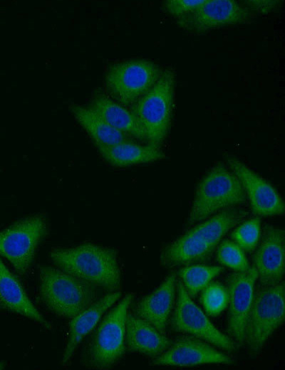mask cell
<instances>
[{
	"label": "cell",
	"mask_w": 285,
	"mask_h": 370,
	"mask_svg": "<svg viewBox=\"0 0 285 370\" xmlns=\"http://www.w3.org/2000/svg\"><path fill=\"white\" fill-rule=\"evenodd\" d=\"M120 297V292H112L93 302L84 310L71 318L63 354V364H67L83 339L94 329L104 313Z\"/></svg>",
	"instance_id": "cell-19"
},
{
	"label": "cell",
	"mask_w": 285,
	"mask_h": 370,
	"mask_svg": "<svg viewBox=\"0 0 285 370\" xmlns=\"http://www.w3.org/2000/svg\"><path fill=\"white\" fill-rule=\"evenodd\" d=\"M176 74L168 66L155 85L128 108L145 133L146 143L159 147L170 130L173 115Z\"/></svg>",
	"instance_id": "cell-3"
},
{
	"label": "cell",
	"mask_w": 285,
	"mask_h": 370,
	"mask_svg": "<svg viewBox=\"0 0 285 370\" xmlns=\"http://www.w3.org/2000/svg\"><path fill=\"white\" fill-rule=\"evenodd\" d=\"M216 258L219 264L234 271H244L250 268L245 252L228 239L221 241L217 246Z\"/></svg>",
	"instance_id": "cell-25"
},
{
	"label": "cell",
	"mask_w": 285,
	"mask_h": 370,
	"mask_svg": "<svg viewBox=\"0 0 285 370\" xmlns=\"http://www.w3.org/2000/svg\"><path fill=\"white\" fill-rule=\"evenodd\" d=\"M163 68L158 63L145 58L111 63L104 72V92L115 102L129 107L155 85Z\"/></svg>",
	"instance_id": "cell-6"
},
{
	"label": "cell",
	"mask_w": 285,
	"mask_h": 370,
	"mask_svg": "<svg viewBox=\"0 0 285 370\" xmlns=\"http://www.w3.org/2000/svg\"><path fill=\"white\" fill-rule=\"evenodd\" d=\"M241 1L206 0L197 10L176 19L180 28L192 34L249 23L256 18Z\"/></svg>",
	"instance_id": "cell-11"
},
{
	"label": "cell",
	"mask_w": 285,
	"mask_h": 370,
	"mask_svg": "<svg viewBox=\"0 0 285 370\" xmlns=\"http://www.w3.org/2000/svg\"><path fill=\"white\" fill-rule=\"evenodd\" d=\"M50 257L56 267L93 286L118 291L121 275L117 251L91 243L67 248H54Z\"/></svg>",
	"instance_id": "cell-2"
},
{
	"label": "cell",
	"mask_w": 285,
	"mask_h": 370,
	"mask_svg": "<svg viewBox=\"0 0 285 370\" xmlns=\"http://www.w3.org/2000/svg\"><path fill=\"white\" fill-rule=\"evenodd\" d=\"M223 270L222 266L196 263L182 267L178 275L185 291L193 298Z\"/></svg>",
	"instance_id": "cell-23"
},
{
	"label": "cell",
	"mask_w": 285,
	"mask_h": 370,
	"mask_svg": "<svg viewBox=\"0 0 285 370\" xmlns=\"http://www.w3.org/2000/svg\"><path fill=\"white\" fill-rule=\"evenodd\" d=\"M177 281L176 274L170 273L157 288L142 297L137 305L136 314L162 334H165L175 305Z\"/></svg>",
	"instance_id": "cell-16"
},
{
	"label": "cell",
	"mask_w": 285,
	"mask_h": 370,
	"mask_svg": "<svg viewBox=\"0 0 285 370\" xmlns=\"http://www.w3.org/2000/svg\"><path fill=\"white\" fill-rule=\"evenodd\" d=\"M226 165L239 179L254 214L268 217L284 213L281 196L266 179L235 157H227Z\"/></svg>",
	"instance_id": "cell-13"
},
{
	"label": "cell",
	"mask_w": 285,
	"mask_h": 370,
	"mask_svg": "<svg viewBox=\"0 0 285 370\" xmlns=\"http://www.w3.org/2000/svg\"><path fill=\"white\" fill-rule=\"evenodd\" d=\"M170 340L152 324L137 314L128 313L125 322V347L132 352L155 358L170 345Z\"/></svg>",
	"instance_id": "cell-18"
},
{
	"label": "cell",
	"mask_w": 285,
	"mask_h": 370,
	"mask_svg": "<svg viewBox=\"0 0 285 370\" xmlns=\"http://www.w3.org/2000/svg\"><path fill=\"white\" fill-rule=\"evenodd\" d=\"M200 300L209 315H219L227 306V287L219 282H210L202 290Z\"/></svg>",
	"instance_id": "cell-26"
},
{
	"label": "cell",
	"mask_w": 285,
	"mask_h": 370,
	"mask_svg": "<svg viewBox=\"0 0 285 370\" xmlns=\"http://www.w3.org/2000/svg\"><path fill=\"white\" fill-rule=\"evenodd\" d=\"M47 231V220L42 214L27 216L14 222L0 231V255L6 258L19 275H25Z\"/></svg>",
	"instance_id": "cell-9"
},
{
	"label": "cell",
	"mask_w": 285,
	"mask_h": 370,
	"mask_svg": "<svg viewBox=\"0 0 285 370\" xmlns=\"http://www.w3.org/2000/svg\"><path fill=\"white\" fill-rule=\"evenodd\" d=\"M0 306L7 311L29 318L46 328H51V324L30 300L19 280L1 258Z\"/></svg>",
	"instance_id": "cell-21"
},
{
	"label": "cell",
	"mask_w": 285,
	"mask_h": 370,
	"mask_svg": "<svg viewBox=\"0 0 285 370\" xmlns=\"http://www.w3.org/2000/svg\"><path fill=\"white\" fill-rule=\"evenodd\" d=\"M256 269L252 266L244 271H235L227 277V332L238 344H243L246 319L252 302Z\"/></svg>",
	"instance_id": "cell-14"
},
{
	"label": "cell",
	"mask_w": 285,
	"mask_h": 370,
	"mask_svg": "<svg viewBox=\"0 0 285 370\" xmlns=\"http://www.w3.org/2000/svg\"><path fill=\"white\" fill-rule=\"evenodd\" d=\"M86 107L113 128L146 142L144 130L131 110L111 99L103 90H94Z\"/></svg>",
	"instance_id": "cell-17"
},
{
	"label": "cell",
	"mask_w": 285,
	"mask_h": 370,
	"mask_svg": "<svg viewBox=\"0 0 285 370\" xmlns=\"http://www.w3.org/2000/svg\"><path fill=\"white\" fill-rule=\"evenodd\" d=\"M232 240L244 252L256 249L261 238V220L253 217L239 223L231 233Z\"/></svg>",
	"instance_id": "cell-24"
},
{
	"label": "cell",
	"mask_w": 285,
	"mask_h": 370,
	"mask_svg": "<svg viewBox=\"0 0 285 370\" xmlns=\"http://www.w3.org/2000/svg\"><path fill=\"white\" fill-rule=\"evenodd\" d=\"M177 282V300L170 320L172 329L202 339L220 349L234 351L236 342L217 329L193 302L181 282Z\"/></svg>",
	"instance_id": "cell-10"
},
{
	"label": "cell",
	"mask_w": 285,
	"mask_h": 370,
	"mask_svg": "<svg viewBox=\"0 0 285 370\" xmlns=\"http://www.w3.org/2000/svg\"><path fill=\"white\" fill-rule=\"evenodd\" d=\"M206 0H166L162 3V11L175 20L190 14Z\"/></svg>",
	"instance_id": "cell-27"
},
{
	"label": "cell",
	"mask_w": 285,
	"mask_h": 370,
	"mask_svg": "<svg viewBox=\"0 0 285 370\" xmlns=\"http://www.w3.org/2000/svg\"><path fill=\"white\" fill-rule=\"evenodd\" d=\"M133 298V293L127 294L98 326L88 350V362L90 367L109 369L124 355L125 322Z\"/></svg>",
	"instance_id": "cell-8"
},
{
	"label": "cell",
	"mask_w": 285,
	"mask_h": 370,
	"mask_svg": "<svg viewBox=\"0 0 285 370\" xmlns=\"http://www.w3.org/2000/svg\"><path fill=\"white\" fill-rule=\"evenodd\" d=\"M243 188L235 174L224 163L214 165L197 186L187 224L192 225L226 209L244 203Z\"/></svg>",
	"instance_id": "cell-4"
},
{
	"label": "cell",
	"mask_w": 285,
	"mask_h": 370,
	"mask_svg": "<svg viewBox=\"0 0 285 370\" xmlns=\"http://www.w3.org/2000/svg\"><path fill=\"white\" fill-rule=\"evenodd\" d=\"M69 110L95 145H110L131 139V137L109 125L96 112L86 106L72 103Z\"/></svg>",
	"instance_id": "cell-22"
},
{
	"label": "cell",
	"mask_w": 285,
	"mask_h": 370,
	"mask_svg": "<svg viewBox=\"0 0 285 370\" xmlns=\"http://www.w3.org/2000/svg\"><path fill=\"white\" fill-rule=\"evenodd\" d=\"M247 214L245 210L233 207L200 221L163 248L162 265L174 268L207 260L224 236Z\"/></svg>",
	"instance_id": "cell-1"
},
{
	"label": "cell",
	"mask_w": 285,
	"mask_h": 370,
	"mask_svg": "<svg viewBox=\"0 0 285 370\" xmlns=\"http://www.w3.org/2000/svg\"><path fill=\"white\" fill-rule=\"evenodd\" d=\"M234 363V360L230 356L216 347L187 334L176 337L166 350L151 361L152 366L180 367Z\"/></svg>",
	"instance_id": "cell-12"
},
{
	"label": "cell",
	"mask_w": 285,
	"mask_h": 370,
	"mask_svg": "<svg viewBox=\"0 0 285 370\" xmlns=\"http://www.w3.org/2000/svg\"><path fill=\"white\" fill-rule=\"evenodd\" d=\"M38 292L48 310L69 319L90 305L96 295L93 285L51 266L40 268Z\"/></svg>",
	"instance_id": "cell-5"
},
{
	"label": "cell",
	"mask_w": 285,
	"mask_h": 370,
	"mask_svg": "<svg viewBox=\"0 0 285 370\" xmlns=\"http://www.w3.org/2000/svg\"><path fill=\"white\" fill-rule=\"evenodd\" d=\"M4 367V364L2 362H0V369H3Z\"/></svg>",
	"instance_id": "cell-29"
},
{
	"label": "cell",
	"mask_w": 285,
	"mask_h": 370,
	"mask_svg": "<svg viewBox=\"0 0 285 370\" xmlns=\"http://www.w3.org/2000/svg\"><path fill=\"white\" fill-rule=\"evenodd\" d=\"M95 147L108 164L118 168L155 162L166 157L160 147L147 143L138 144L132 139L110 145L96 144Z\"/></svg>",
	"instance_id": "cell-20"
},
{
	"label": "cell",
	"mask_w": 285,
	"mask_h": 370,
	"mask_svg": "<svg viewBox=\"0 0 285 370\" xmlns=\"http://www.w3.org/2000/svg\"><path fill=\"white\" fill-rule=\"evenodd\" d=\"M284 284L264 286L254 290L246 319L244 341L252 354H258L283 324L285 314Z\"/></svg>",
	"instance_id": "cell-7"
},
{
	"label": "cell",
	"mask_w": 285,
	"mask_h": 370,
	"mask_svg": "<svg viewBox=\"0 0 285 370\" xmlns=\"http://www.w3.org/2000/svg\"><path fill=\"white\" fill-rule=\"evenodd\" d=\"M284 230L266 226L253 258V267L261 285L269 286L281 282L284 275Z\"/></svg>",
	"instance_id": "cell-15"
},
{
	"label": "cell",
	"mask_w": 285,
	"mask_h": 370,
	"mask_svg": "<svg viewBox=\"0 0 285 370\" xmlns=\"http://www.w3.org/2000/svg\"><path fill=\"white\" fill-rule=\"evenodd\" d=\"M241 2L256 16L275 12L282 5V1L279 0H246Z\"/></svg>",
	"instance_id": "cell-28"
}]
</instances>
